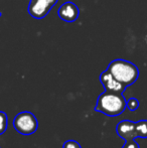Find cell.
<instances>
[{"label":"cell","instance_id":"7c38bea8","mask_svg":"<svg viewBox=\"0 0 147 148\" xmlns=\"http://www.w3.org/2000/svg\"><path fill=\"white\" fill-rule=\"evenodd\" d=\"M122 148H140V147L135 140H129V141H125V143H124Z\"/></svg>","mask_w":147,"mask_h":148},{"label":"cell","instance_id":"9c48e42d","mask_svg":"<svg viewBox=\"0 0 147 148\" xmlns=\"http://www.w3.org/2000/svg\"><path fill=\"white\" fill-rule=\"evenodd\" d=\"M8 126V118L4 112L0 111V135L4 134Z\"/></svg>","mask_w":147,"mask_h":148},{"label":"cell","instance_id":"ba28073f","mask_svg":"<svg viewBox=\"0 0 147 148\" xmlns=\"http://www.w3.org/2000/svg\"><path fill=\"white\" fill-rule=\"evenodd\" d=\"M136 131L138 138H147V120H140L136 122Z\"/></svg>","mask_w":147,"mask_h":148},{"label":"cell","instance_id":"7a4b0ae2","mask_svg":"<svg viewBox=\"0 0 147 148\" xmlns=\"http://www.w3.org/2000/svg\"><path fill=\"white\" fill-rule=\"evenodd\" d=\"M107 70L116 80L125 85L126 87L133 85L139 77V70L137 66L133 62L125 60L118 59L112 60Z\"/></svg>","mask_w":147,"mask_h":148},{"label":"cell","instance_id":"8992f818","mask_svg":"<svg viewBox=\"0 0 147 148\" xmlns=\"http://www.w3.org/2000/svg\"><path fill=\"white\" fill-rule=\"evenodd\" d=\"M116 132L118 136L125 141L135 140L136 138H138L137 131H136V122H132L129 120H123L118 123L116 127Z\"/></svg>","mask_w":147,"mask_h":148},{"label":"cell","instance_id":"4fadbf2b","mask_svg":"<svg viewBox=\"0 0 147 148\" xmlns=\"http://www.w3.org/2000/svg\"><path fill=\"white\" fill-rule=\"evenodd\" d=\"M0 17H1V13H0Z\"/></svg>","mask_w":147,"mask_h":148},{"label":"cell","instance_id":"30bf717a","mask_svg":"<svg viewBox=\"0 0 147 148\" xmlns=\"http://www.w3.org/2000/svg\"><path fill=\"white\" fill-rule=\"evenodd\" d=\"M139 107V101L136 98H130L129 100H127V109L130 111H136Z\"/></svg>","mask_w":147,"mask_h":148},{"label":"cell","instance_id":"6da1fadb","mask_svg":"<svg viewBox=\"0 0 147 148\" xmlns=\"http://www.w3.org/2000/svg\"><path fill=\"white\" fill-rule=\"evenodd\" d=\"M127 108V100L123 94L104 91L97 100L95 111L100 112L110 117H115L122 114Z\"/></svg>","mask_w":147,"mask_h":148},{"label":"cell","instance_id":"277c9868","mask_svg":"<svg viewBox=\"0 0 147 148\" xmlns=\"http://www.w3.org/2000/svg\"><path fill=\"white\" fill-rule=\"evenodd\" d=\"M57 1L59 0H30L28 4V13L36 19H42L49 13Z\"/></svg>","mask_w":147,"mask_h":148},{"label":"cell","instance_id":"5b68a950","mask_svg":"<svg viewBox=\"0 0 147 148\" xmlns=\"http://www.w3.org/2000/svg\"><path fill=\"white\" fill-rule=\"evenodd\" d=\"M100 82L103 85V87H104L105 91H108V92L123 94L124 91L127 88L125 85H123L119 81L116 80L108 70L104 71L100 75Z\"/></svg>","mask_w":147,"mask_h":148},{"label":"cell","instance_id":"52a82bcc","mask_svg":"<svg viewBox=\"0 0 147 148\" xmlns=\"http://www.w3.org/2000/svg\"><path fill=\"white\" fill-rule=\"evenodd\" d=\"M80 10L79 7L72 1H67L59 8V16L62 20L67 22H74L78 19Z\"/></svg>","mask_w":147,"mask_h":148},{"label":"cell","instance_id":"8fae6325","mask_svg":"<svg viewBox=\"0 0 147 148\" xmlns=\"http://www.w3.org/2000/svg\"><path fill=\"white\" fill-rule=\"evenodd\" d=\"M63 148H82L76 140H67L63 145Z\"/></svg>","mask_w":147,"mask_h":148},{"label":"cell","instance_id":"3957f363","mask_svg":"<svg viewBox=\"0 0 147 148\" xmlns=\"http://www.w3.org/2000/svg\"><path fill=\"white\" fill-rule=\"evenodd\" d=\"M12 125L19 134L27 136L36 133L38 128V121L31 112L24 111L18 113L14 117Z\"/></svg>","mask_w":147,"mask_h":148}]
</instances>
